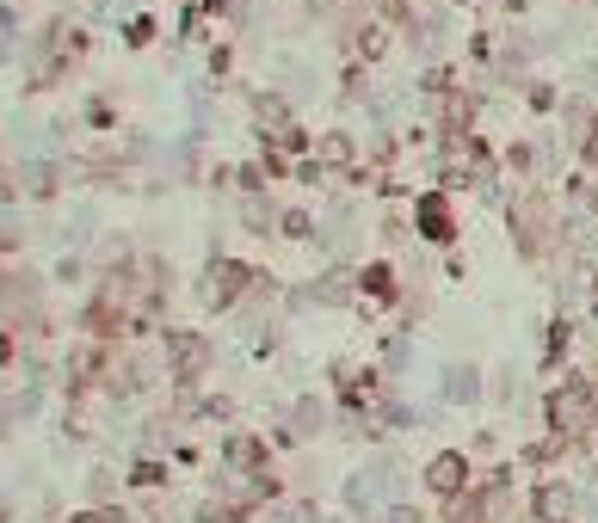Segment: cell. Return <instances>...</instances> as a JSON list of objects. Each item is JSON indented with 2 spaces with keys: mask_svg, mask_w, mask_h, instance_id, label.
I'll list each match as a JSON object with an SVG mask.
<instances>
[{
  "mask_svg": "<svg viewBox=\"0 0 598 523\" xmlns=\"http://www.w3.org/2000/svg\"><path fill=\"white\" fill-rule=\"evenodd\" d=\"M549 412H556L561 431H580L586 419H593V388H586V382H568V388L549 400Z\"/></svg>",
  "mask_w": 598,
  "mask_h": 523,
  "instance_id": "cell-1",
  "label": "cell"
},
{
  "mask_svg": "<svg viewBox=\"0 0 598 523\" xmlns=\"http://www.w3.org/2000/svg\"><path fill=\"white\" fill-rule=\"evenodd\" d=\"M420 222H425V234H432V241H444V234H450V216H444L438 197H425V204H420Z\"/></svg>",
  "mask_w": 598,
  "mask_h": 523,
  "instance_id": "cell-3",
  "label": "cell"
},
{
  "mask_svg": "<svg viewBox=\"0 0 598 523\" xmlns=\"http://www.w3.org/2000/svg\"><path fill=\"white\" fill-rule=\"evenodd\" d=\"M425 486L432 493H457L463 486V456H438V462L425 468Z\"/></svg>",
  "mask_w": 598,
  "mask_h": 523,
  "instance_id": "cell-2",
  "label": "cell"
}]
</instances>
